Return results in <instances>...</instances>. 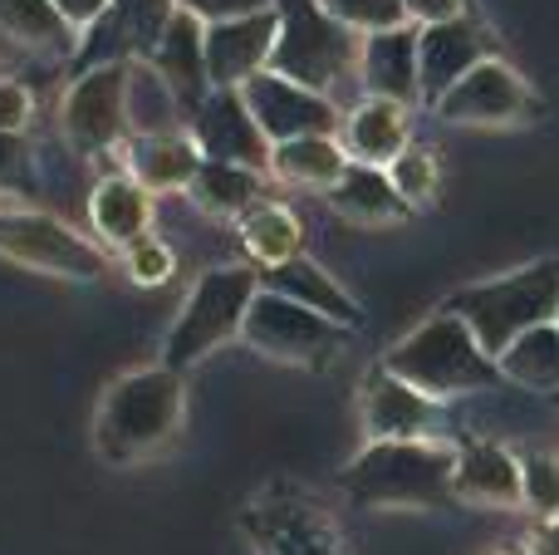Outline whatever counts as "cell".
<instances>
[{
    "label": "cell",
    "instance_id": "obj_31",
    "mask_svg": "<svg viewBox=\"0 0 559 555\" xmlns=\"http://www.w3.org/2000/svg\"><path fill=\"white\" fill-rule=\"evenodd\" d=\"M388 182L397 187V197H403L407 206H432L437 202V187H442V167H437V153L423 143H407L403 153L388 163Z\"/></svg>",
    "mask_w": 559,
    "mask_h": 555
},
{
    "label": "cell",
    "instance_id": "obj_15",
    "mask_svg": "<svg viewBox=\"0 0 559 555\" xmlns=\"http://www.w3.org/2000/svg\"><path fill=\"white\" fill-rule=\"evenodd\" d=\"M187 133L197 138L202 157H212V163H241V167H255V173H271V138L251 118L241 88H212L192 108Z\"/></svg>",
    "mask_w": 559,
    "mask_h": 555
},
{
    "label": "cell",
    "instance_id": "obj_33",
    "mask_svg": "<svg viewBox=\"0 0 559 555\" xmlns=\"http://www.w3.org/2000/svg\"><path fill=\"white\" fill-rule=\"evenodd\" d=\"M123 275L133 285H143V291H153V285H167L177 275V256L173 246L163 241V236H138L133 246H123Z\"/></svg>",
    "mask_w": 559,
    "mask_h": 555
},
{
    "label": "cell",
    "instance_id": "obj_25",
    "mask_svg": "<svg viewBox=\"0 0 559 555\" xmlns=\"http://www.w3.org/2000/svg\"><path fill=\"white\" fill-rule=\"evenodd\" d=\"M187 197H192L197 212L216 216V222H241L255 202H265V173L241 167V163H212V157H206L202 173L187 187Z\"/></svg>",
    "mask_w": 559,
    "mask_h": 555
},
{
    "label": "cell",
    "instance_id": "obj_13",
    "mask_svg": "<svg viewBox=\"0 0 559 555\" xmlns=\"http://www.w3.org/2000/svg\"><path fill=\"white\" fill-rule=\"evenodd\" d=\"M241 98L251 108V118L261 123V133L275 143H289V138H314V133H338L344 123V108L329 94H314V88L295 84V79L275 74H255L251 84H241Z\"/></svg>",
    "mask_w": 559,
    "mask_h": 555
},
{
    "label": "cell",
    "instance_id": "obj_32",
    "mask_svg": "<svg viewBox=\"0 0 559 555\" xmlns=\"http://www.w3.org/2000/svg\"><path fill=\"white\" fill-rule=\"evenodd\" d=\"M329 15L338 20L344 29H354L358 39L364 35H383V29L407 25L403 15V0H319Z\"/></svg>",
    "mask_w": 559,
    "mask_h": 555
},
{
    "label": "cell",
    "instance_id": "obj_38",
    "mask_svg": "<svg viewBox=\"0 0 559 555\" xmlns=\"http://www.w3.org/2000/svg\"><path fill=\"white\" fill-rule=\"evenodd\" d=\"M403 15L413 29H427V25H447V20L466 15V0H403Z\"/></svg>",
    "mask_w": 559,
    "mask_h": 555
},
{
    "label": "cell",
    "instance_id": "obj_41",
    "mask_svg": "<svg viewBox=\"0 0 559 555\" xmlns=\"http://www.w3.org/2000/svg\"><path fill=\"white\" fill-rule=\"evenodd\" d=\"M486 555H531V546L525 541H501V546H491Z\"/></svg>",
    "mask_w": 559,
    "mask_h": 555
},
{
    "label": "cell",
    "instance_id": "obj_27",
    "mask_svg": "<svg viewBox=\"0 0 559 555\" xmlns=\"http://www.w3.org/2000/svg\"><path fill=\"white\" fill-rule=\"evenodd\" d=\"M236 232H241L246 256H251L261 271H275V265L305 256V222H299L285 202H255L251 212L236 222Z\"/></svg>",
    "mask_w": 559,
    "mask_h": 555
},
{
    "label": "cell",
    "instance_id": "obj_35",
    "mask_svg": "<svg viewBox=\"0 0 559 555\" xmlns=\"http://www.w3.org/2000/svg\"><path fill=\"white\" fill-rule=\"evenodd\" d=\"M0 197L29 202L35 197V153L25 133H0Z\"/></svg>",
    "mask_w": 559,
    "mask_h": 555
},
{
    "label": "cell",
    "instance_id": "obj_19",
    "mask_svg": "<svg viewBox=\"0 0 559 555\" xmlns=\"http://www.w3.org/2000/svg\"><path fill=\"white\" fill-rule=\"evenodd\" d=\"M153 216H157V197L128 173H104L94 182V192H88V226H94L104 251L108 246L123 251L138 236H147L153 232Z\"/></svg>",
    "mask_w": 559,
    "mask_h": 555
},
{
    "label": "cell",
    "instance_id": "obj_39",
    "mask_svg": "<svg viewBox=\"0 0 559 555\" xmlns=\"http://www.w3.org/2000/svg\"><path fill=\"white\" fill-rule=\"evenodd\" d=\"M49 5L64 15V25L74 29V35H84V29H94L98 20L108 15V5H114V0H49Z\"/></svg>",
    "mask_w": 559,
    "mask_h": 555
},
{
    "label": "cell",
    "instance_id": "obj_6",
    "mask_svg": "<svg viewBox=\"0 0 559 555\" xmlns=\"http://www.w3.org/2000/svg\"><path fill=\"white\" fill-rule=\"evenodd\" d=\"M280 15V35H275V55L271 69L295 84L329 94L344 79H358V49L364 39L354 29H344L329 15L319 0H271Z\"/></svg>",
    "mask_w": 559,
    "mask_h": 555
},
{
    "label": "cell",
    "instance_id": "obj_26",
    "mask_svg": "<svg viewBox=\"0 0 559 555\" xmlns=\"http://www.w3.org/2000/svg\"><path fill=\"white\" fill-rule=\"evenodd\" d=\"M348 153L338 133H314V138H289L271 147V173L285 187H309V192H329L344 177Z\"/></svg>",
    "mask_w": 559,
    "mask_h": 555
},
{
    "label": "cell",
    "instance_id": "obj_29",
    "mask_svg": "<svg viewBox=\"0 0 559 555\" xmlns=\"http://www.w3.org/2000/svg\"><path fill=\"white\" fill-rule=\"evenodd\" d=\"M501 379H511L515 389H535V393H559V320L535 324L525 330L515 344H506L496 354Z\"/></svg>",
    "mask_w": 559,
    "mask_h": 555
},
{
    "label": "cell",
    "instance_id": "obj_37",
    "mask_svg": "<svg viewBox=\"0 0 559 555\" xmlns=\"http://www.w3.org/2000/svg\"><path fill=\"white\" fill-rule=\"evenodd\" d=\"M177 10L197 15L202 25H216V20H241L255 15V10H271V0H177Z\"/></svg>",
    "mask_w": 559,
    "mask_h": 555
},
{
    "label": "cell",
    "instance_id": "obj_18",
    "mask_svg": "<svg viewBox=\"0 0 559 555\" xmlns=\"http://www.w3.org/2000/svg\"><path fill=\"white\" fill-rule=\"evenodd\" d=\"M338 143H344L348 163L388 167L407 143H413V108L393 104V98L364 94L338 123Z\"/></svg>",
    "mask_w": 559,
    "mask_h": 555
},
{
    "label": "cell",
    "instance_id": "obj_20",
    "mask_svg": "<svg viewBox=\"0 0 559 555\" xmlns=\"http://www.w3.org/2000/svg\"><path fill=\"white\" fill-rule=\"evenodd\" d=\"M358 84L373 98H393V104H407V108L423 104V84H417V29L397 25V29H383V35H364Z\"/></svg>",
    "mask_w": 559,
    "mask_h": 555
},
{
    "label": "cell",
    "instance_id": "obj_24",
    "mask_svg": "<svg viewBox=\"0 0 559 555\" xmlns=\"http://www.w3.org/2000/svg\"><path fill=\"white\" fill-rule=\"evenodd\" d=\"M147 64L173 84V94L182 98V108L192 114V108L212 94V84H206V25L197 15H187V10H177L167 35H163V45L153 49Z\"/></svg>",
    "mask_w": 559,
    "mask_h": 555
},
{
    "label": "cell",
    "instance_id": "obj_17",
    "mask_svg": "<svg viewBox=\"0 0 559 555\" xmlns=\"http://www.w3.org/2000/svg\"><path fill=\"white\" fill-rule=\"evenodd\" d=\"M275 35H280V15L271 10H255L241 20H216L206 25V84L212 88H241L255 74L271 69L275 55Z\"/></svg>",
    "mask_w": 559,
    "mask_h": 555
},
{
    "label": "cell",
    "instance_id": "obj_8",
    "mask_svg": "<svg viewBox=\"0 0 559 555\" xmlns=\"http://www.w3.org/2000/svg\"><path fill=\"white\" fill-rule=\"evenodd\" d=\"M0 256L55 281H104L114 265L104 246L79 236L55 212H39L35 202H10V197H0Z\"/></svg>",
    "mask_w": 559,
    "mask_h": 555
},
{
    "label": "cell",
    "instance_id": "obj_42",
    "mask_svg": "<svg viewBox=\"0 0 559 555\" xmlns=\"http://www.w3.org/2000/svg\"><path fill=\"white\" fill-rule=\"evenodd\" d=\"M555 403H559V393H555Z\"/></svg>",
    "mask_w": 559,
    "mask_h": 555
},
{
    "label": "cell",
    "instance_id": "obj_28",
    "mask_svg": "<svg viewBox=\"0 0 559 555\" xmlns=\"http://www.w3.org/2000/svg\"><path fill=\"white\" fill-rule=\"evenodd\" d=\"M182 98L173 94L163 74L147 59L128 64V138H153V133H177L182 128Z\"/></svg>",
    "mask_w": 559,
    "mask_h": 555
},
{
    "label": "cell",
    "instance_id": "obj_12",
    "mask_svg": "<svg viewBox=\"0 0 559 555\" xmlns=\"http://www.w3.org/2000/svg\"><path fill=\"white\" fill-rule=\"evenodd\" d=\"M358 418L368 442H413V438H447V403L417 393L383 364L364 374L358 383Z\"/></svg>",
    "mask_w": 559,
    "mask_h": 555
},
{
    "label": "cell",
    "instance_id": "obj_10",
    "mask_svg": "<svg viewBox=\"0 0 559 555\" xmlns=\"http://www.w3.org/2000/svg\"><path fill=\"white\" fill-rule=\"evenodd\" d=\"M133 64V59H128ZM128 64H88L59 98V133L79 157L123 153L128 143Z\"/></svg>",
    "mask_w": 559,
    "mask_h": 555
},
{
    "label": "cell",
    "instance_id": "obj_2",
    "mask_svg": "<svg viewBox=\"0 0 559 555\" xmlns=\"http://www.w3.org/2000/svg\"><path fill=\"white\" fill-rule=\"evenodd\" d=\"M456 438L364 442L344 462L338 492L364 511H442L452 507Z\"/></svg>",
    "mask_w": 559,
    "mask_h": 555
},
{
    "label": "cell",
    "instance_id": "obj_1",
    "mask_svg": "<svg viewBox=\"0 0 559 555\" xmlns=\"http://www.w3.org/2000/svg\"><path fill=\"white\" fill-rule=\"evenodd\" d=\"M187 418V383L167 364L118 374L94 413V448L108 468H143L177 442Z\"/></svg>",
    "mask_w": 559,
    "mask_h": 555
},
{
    "label": "cell",
    "instance_id": "obj_22",
    "mask_svg": "<svg viewBox=\"0 0 559 555\" xmlns=\"http://www.w3.org/2000/svg\"><path fill=\"white\" fill-rule=\"evenodd\" d=\"M261 285L265 291H275V295H285V300L305 305V310L324 315V320L344 324V330H358V324H364L358 300L324 271V265L309 261V256H295V261L275 265V271H261Z\"/></svg>",
    "mask_w": 559,
    "mask_h": 555
},
{
    "label": "cell",
    "instance_id": "obj_3",
    "mask_svg": "<svg viewBox=\"0 0 559 555\" xmlns=\"http://www.w3.org/2000/svg\"><path fill=\"white\" fill-rule=\"evenodd\" d=\"M378 364L437 403H452V399H466V393H481L491 383H501V369L481 350L472 324L462 315L442 310V305L417 330H407L397 344H388V354Z\"/></svg>",
    "mask_w": 559,
    "mask_h": 555
},
{
    "label": "cell",
    "instance_id": "obj_21",
    "mask_svg": "<svg viewBox=\"0 0 559 555\" xmlns=\"http://www.w3.org/2000/svg\"><path fill=\"white\" fill-rule=\"evenodd\" d=\"M202 147L187 128L177 133H153V138H128L123 143V173L138 177L153 197H167V192H187L192 177L202 173Z\"/></svg>",
    "mask_w": 559,
    "mask_h": 555
},
{
    "label": "cell",
    "instance_id": "obj_40",
    "mask_svg": "<svg viewBox=\"0 0 559 555\" xmlns=\"http://www.w3.org/2000/svg\"><path fill=\"white\" fill-rule=\"evenodd\" d=\"M531 555H559V517L550 521H535V531H531Z\"/></svg>",
    "mask_w": 559,
    "mask_h": 555
},
{
    "label": "cell",
    "instance_id": "obj_43",
    "mask_svg": "<svg viewBox=\"0 0 559 555\" xmlns=\"http://www.w3.org/2000/svg\"><path fill=\"white\" fill-rule=\"evenodd\" d=\"M0 79H5V74H0Z\"/></svg>",
    "mask_w": 559,
    "mask_h": 555
},
{
    "label": "cell",
    "instance_id": "obj_30",
    "mask_svg": "<svg viewBox=\"0 0 559 555\" xmlns=\"http://www.w3.org/2000/svg\"><path fill=\"white\" fill-rule=\"evenodd\" d=\"M0 35L15 39L20 49H45V55L74 49V29L49 0H0Z\"/></svg>",
    "mask_w": 559,
    "mask_h": 555
},
{
    "label": "cell",
    "instance_id": "obj_11",
    "mask_svg": "<svg viewBox=\"0 0 559 555\" xmlns=\"http://www.w3.org/2000/svg\"><path fill=\"white\" fill-rule=\"evenodd\" d=\"M432 114L452 128H511V123H531L540 114V98L531 94V84L521 79V69L511 59H486L476 64L462 84H452L442 98L432 104Z\"/></svg>",
    "mask_w": 559,
    "mask_h": 555
},
{
    "label": "cell",
    "instance_id": "obj_4",
    "mask_svg": "<svg viewBox=\"0 0 559 555\" xmlns=\"http://www.w3.org/2000/svg\"><path fill=\"white\" fill-rule=\"evenodd\" d=\"M442 310L462 315V320L472 324V334L481 340V350L496 359V354L521 340L525 330L559 320V261L545 256V261L506 271V275H496V281L462 285L456 295L442 300Z\"/></svg>",
    "mask_w": 559,
    "mask_h": 555
},
{
    "label": "cell",
    "instance_id": "obj_23",
    "mask_svg": "<svg viewBox=\"0 0 559 555\" xmlns=\"http://www.w3.org/2000/svg\"><path fill=\"white\" fill-rule=\"evenodd\" d=\"M324 202L329 212H338L354 226H397L413 216V206L388 182V167H368V163H348L344 177L324 192Z\"/></svg>",
    "mask_w": 559,
    "mask_h": 555
},
{
    "label": "cell",
    "instance_id": "obj_7",
    "mask_svg": "<svg viewBox=\"0 0 559 555\" xmlns=\"http://www.w3.org/2000/svg\"><path fill=\"white\" fill-rule=\"evenodd\" d=\"M241 531L255 555H348L334 511L289 477L271 482L246 501Z\"/></svg>",
    "mask_w": 559,
    "mask_h": 555
},
{
    "label": "cell",
    "instance_id": "obj_9",
    "mask_svg": "<svg viewBox=\"0 0 559 555\" xmlns=\"http://www.w3.org/2000/svg\"><path fill=\"white\" fill-rule=\"evenodd\" d=\"M344 324L324 320V315L305 310V305L285 300V295L265 291L251 300V315H246L241 324V340L251 344L261 359L271 364H295V369H324V364H334V354L348 344Z\"/></svg>",
    "mask_w": 559,
    "mask_h": 555
},
{
    "label": "cell",
    "instance_id": "obj_14",
    "mask_svg": "<svg viewBox=\"0 0 559 555\" xmlns=\"http://www.w3.org/2000/svg\"><path fill=\"white\" fill-rule=\"evenodd\" d=\"M496 59V35L486 20H476L472 10L447 25L417 29V84H423V104L432 108L452 84H462L476 64Z\"/></svg>",
    "mask_w": 559,
    "mask_h": 555
},
{
    "label": "cell",
    "instance_id": "obj_16",
    "mask_svg": "<svg viewBox=\"0 0 559 555\" xmlns=\"http://www.w3.org/2000/svg\"><path fill=\"white\" fill-rule=\"evenodd\" d=\"M452 497L466 507L515 511L525 507V468L506 442L462 433L456 438V468H452Z\"/></svg>",
    "mask_w": 559,
    "mask_h": 555
},
{
    "label": "cell",
    "instance_id": "obj_36",
    "mask_svg": "<svg viewBox=\"0 0 559 555\" xmlns=\"http://www.w3.org/2000/svg\"><path fill=\"white\" fill-rule=\"evenodd\" d=\"M35 123V94L20 79H0V133H25Z\"/></svg>",
    "mask_w": 559,
    "mask_h": 555
},
{
    "label": "cell",
    "instance_id": "obj_5",
    "mask_svg": "<svg viewBox=\"0 0 559 555\" xmlns=\"http://www.w3.org/2000/svg\"><path fill=\"white\" fill-rule=\"evenodd\" d=\"M261 295V271L251 265H212L192 281L182 310H177L173 330L163 340V359L173 374L197 369L202 359H212L222 344L241 340V324L251 315V300Z\"/></svg>",
    "mask_w": 559,
    "mask_h": 555
},
{
    "label": "cell",
    "instance_id": "obj_34",
    "mask_svg": "<svg viewBox=\"0 0 559 555\" xmlns=\"http://www.w3.org/2000/svg\"><path fill=\"white\" fill-rule=\"evenodd\" d=\"M525 511L535 521L559 517V452H525Z\"/></svg>",
    "mask_w": 559,
    "mask_h": 555
}]
</instances>
